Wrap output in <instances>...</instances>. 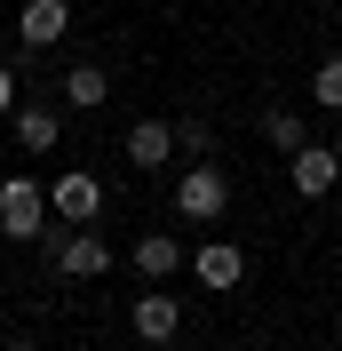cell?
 Wrapping results in <instances>:
<instances>
[{"label": "cell", "instance_id": "cell-1", "mask_svg": "<svg viewBox=\"0 0 342 351\" xmlns=\"http://www.w3.org/2000/svg\"><path fill=\"white\" fill-rule=\"evenodd\" d=\"M168 208L183 223H215L223 208H231V176L215 168V160H183V176H175V192H168Z\"/></svg>", "mask_w": 342, "mask_h": 351}, {"label": "cell", "instance_id": "cell-2", "mask_svg": "<svg viewBox=\"0 0 342 351\" xmlns=\"http://www.w3.org/2000/svg\"><path fill=\"white\" fill-rule=\"evenodd\" d=\"M48 240V232H40ZM48 271H56V280H104L111 271V247H104V232H96V223H72V232H56V240H48Z\"/></svg>", "mask_w": 342, "mask_h": 351}, {"label": "cell", "instance_id": "cell-3", "mask_svg": "<svg viewBox=\"0 0 342 351\" xmlns=\"http://www.w3.org/2000/svg\"><path fill=\"white\" fill-rule=\"evenodd\" d=\"M0 232L8 240H40L48 232V192L32 176H0Z\"/></svg>", "mask_w": 342, "mask_h": 351}, {"label": "cell", "instance_id": "cell-4", "mask_svg": "<svg viewBox=\"0 0 342 351\" xmlns=\"http://www.w3.org/2000/svg\"><path fill=\"white\" fill-rule=\"evenodd\" d=\"M40 192H48V216H64V223H96L104 216V176H88V168H64Z\"/></svg>", "mask_w": 342, "mask_h": 351}, {"label": "cell", "instance_id": "cell-5", "mask_svg": "<svg viewBox=\"0 0 342 351\" xmlns=\"http://www.w3.org/2000/svg\"><path fill=\"white\" fill-rule=\"evenodd\" d=\"M183 271H192L207 295H231V287L247 280V247H239V240H207V247H192V256H183Z\"/></svg>", "mask_w": 342, "mask_h": 351}, {"label": "cell", "instance_id": "cell-6", "mask_svg": "<svg viewBox=\"0 0 342 351\" xmlns=\"http://www.w3.org/2000/svg\"><path fill=\"white\" fill-rule=\"evenodd\" d=\"M64 32H72V0H24V8H16V40H24V56L64 48Z\"/></svg>", "mask_w": 342, "mask_h": 351}, {"label": "cell", "instance_id": "cell-7", "mask_svg": "<svg viewBox=\"0 0 342 351\" xmlns=\"http://www.w3.org/2000/svg\"><path fill=\"white\" fill-rule=\"evenodd\" d=\"M128 335L135 343H175V335H183V304H175L168 287H144V295H135V311H128Z\"/></svg>", "mask_w": 342, "mask_h": 351}, {"label": "cell", "instance_id": "cell-8", "mask_svg": "<svg viewBox=\"0 0 342 351\" xmlns=\"http://www.w3.org/2000/svg\"><path fill=\"white\" fill-rule=\"evenodd\" d=\"M287 184H295L302 199H326L342 184V152L334 144H319V136H311V144H302V152H287Z\"/></svg>", "mask_w": 342, "mask_h": 351}, {"label": "cell", "instance_id": "cell-9", "mask_svg": "<svg viewBox=\"0 0 342 351\" xmlns=\"http://www.w3.org/2000/svg\"><path fill=\"white\" fill-rule=\"evenodd\" d=\"M128 271L144 287H168L175 271H183V240H175V232H144V240L128 247Z\"/></svg>", "mask_w": 342, "mask_h": 351}, {"label": "cell", "instance_id": "cell-10", "mask_svg": "<svg viewBox=\"0 0 342 351\" xmlns=\"http://www.w3.org/2000/svg\"><path fill=\"white\" fill-rule=\"evenodd\" d=\"M8 136H16V152H56V144H64V112L56 104H16L8 112Z\"/></svg>", "mask_w": 342, "mask_h": 351}, {"label": "cell", "instance_id": "cell-11", "mask_svg": "<svg viewBox=\"0 0 342 351\" xmlns=\"http://www.w3.org/2000/svg\"><path fill=\"white\" fill-rule=\"evenodd\" d=\"M120 152H128L135 176H159V168L175 160V128H168V120H135V128L120 136Z\"/></svg>", "mask_w": 342, "mask_h": 351}, {"label": "cell", "instance_id": "cell-12", "mask_svg": "<svg viewBox=\"0 0 342 351\" xmlns=\"http://www.w3.org/2000/svg\"><path fill=\"white\" fill-rule=\"evenodd\" d=\"M302 144H311V120H302L295 104H271V112H263V152L287 160V152H302Z\"/></svg>", "mask_w": 342, "mask_h": 351}, {"label": "cell", "instance_id": "cell-13", "mask_svg": "<svg viewBox=\"0 0 342 351\" xmlns=\"http://www.w3.org/2000/svg\"><path fill=\"white\" fill-rule=\"evenodd\" d=\"M56 88H64L72 112H96V104L111 96V72H104V64H64V80H56Z\"/></svg>", "mask_w": 342, "mask_h": 351}, {"label": "cell", "instance_id": "cell-14", "mask_svg": "<svg viewBox=\"0 0 342 351\" xmlns=\"http://www.w3.org/2000/svg\"><path fill=\"white\" fill-rule=\"evenodd\" d=\"M168 128H175V152L183 160H215V128L207 120H168Z\"/></svg>", "mask_w": 342, "mask_h": 351}, {"label": "cell", "instance_id": "cell-15", "mask_svg": "<svg viewBox=\"0 0 342 351\" xmlns=\"http://www.w3.org/2000/svg\"><path fill=\"white\" fill-rule=\"evenodd\" d=\"M311 96H319V112H342V56H319V72H311Z\"/></svg>", "mask_w": 342, "mask_h": 351}, {"label": "cell", "instance_id": "cell-16", "mask_svg": "<svg viewBox=\"0 0 342 351\" xmlns=\"http://www.w3.org/2000/svg\"><path fill=\"white\" fill-rule=\"evenodd\" d=\"M24 104V80H16V64H0V120Z\"/></svg>", "mask_w": 342, "mask_h": 351}, {"label": "cell", "instance_id": "cell-17", "mask_svg": "<svg viewBox=\"0 0 342 351\" xmlns=\"http://www.w3.org/2000/svg\"><path fill=\"white\" fill-rule=\"evenodd\" d=\"M0 351H40V343H0Z\"/></svg>", "mask_w": 342, "mask_h": 351}]
</instances>
